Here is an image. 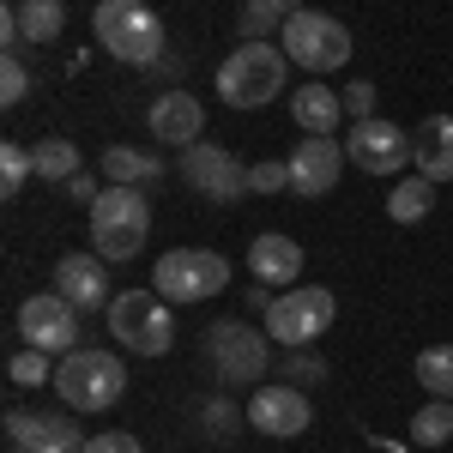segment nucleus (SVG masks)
<instances>
[{"label":"nucleus","mask_w":453,"mask_h":453,"mask_svg":"<svg viewBox=\"0 0 453 453\" xmlns=\"http://www.w3.org/2000/svg\"><path fill=\"white\" fill-rule=\"evenodd\" d=\"M91 31H97V42H104V55L121 61V67H157L164 49H170L164 19H157L145 0H97Z\"/></svg>","instance_id":"nucleus-1"},{"label":"nucleus","mask_w":453,"mask_h":453,"mask_svg":"<svg viewBox=\"0 0 453 453\" xmlns=\"http://www.w3.org/2000/svg\"><path fill=\"white\" fill-rule=\"evenodd\" d=\"M55 393L67 411H109L121 393H127V363L115 350H91L79 345L55 363Z\"/></svg>","instance_id":"nucleus-2"},{"label":"nucleus","mask_w":453,"mask_h":453,"mask_svg":"<svg viewBox=\"0 0 453 453\" xmlns=\"http://www.w3.org/2000/svg\"><path fill=\"white\" fill-rule=\"evenodd\" d=\"M279 85H290V55L273 42H236L230 61L218 67V97L230 109H266Z\"/></svg>","instance_id":"nucleus-3"},{"label":"nucleus","mask_w":453,"mask_h":453,"mask_svg":"<svg viewBox=\"0 0 453 453\" xmlns=\"http://www.w3.org/2000/svg\"><path fill=\"white\" fill-rule=\"evenodd\" d=\"M151 236V206H145V188H121L109 181L91 206V254L104 260H134Z\"/></svg>","instance_id":"nucleus-4"},{"label":"nucleus","mask_w":453,"mask_h":453,"mask_svg":"<svg viewBox=\"0 0 453 453\" xmlns=\"http://www.w3.org/2000/svg\"><path fill=\"white\" fill-rule=\"evenodd\" d=\"M333 290H320V284H290L273 296V309L260 314V326H266V339L284 350H309L314 339H326V326H333Z\"/></svg>","instance_id":"nucleus-5"},{"label":"nucleus","mask_w":453,"mask_h":453,"mask_svg":"<svg viewBox=\"0 0 453 453\" xmlns=\"http://www.w3.org/2000/svg\"><path fill=\"white\" fill-rule=\"evenodd\" d=\"M151 290L164 296V303H211V296H224L230 290V260L224 254H211V248H170L157 266H151Z\"/></svg>","instance_id":"nucleus-6"},{"label":"nucleus","mask_w":453,"mask_h":453,"mask_svg":"<svg viewBox=\"0 0 453 453\" xmlns=\"http://www.w3.org/2000/svg\"><path fill=\"white\" fill-rule=\"evenodd\" d=\"M206 363L224 387L260 381L273 369V339H266V326H248V320H211L206 326Z\"/></svg>","instance_id":"nucleus-7"},{"label":"nucleus","mask_w":453,"mask_h":453,"mask_svg":"<svg viewBox=\"0 0 453 453\" xmlns=\"http://www.w3.org/2000/svg\"><path fill=\"white\" fill-rule=\"evenodd\" d=\"M109 333L134 357H164L175 345V314L157 290H127V296L109 303Z\"/></svg>","instance_id":"nucleus-8"},{"label":"nucleus","mask_w":453,"mask_h":453,"mask_svg":"<svg viewBox=\"0 0 453 453\" xmlns=\"http://www.w3.org/2000/svg\"><path fill=\"white\" fill-rule=\"evenodd\" d=\"M279 49L290 55V67H303V73H339L350 61V31L339 25V19L303 6V12L279 31Z\"/></svg>","instance_id":"nucleus-9"},{"label":"nucleus","mask_w":453,"mask_h":453,"mask_svg":"<svg viewBox=\"0 0 453 453\" xmlns=\"http://www.w3.org/2000/svg\"><path fill=\"white\" fill-rule=\"evenodd\" d=\"M19 339L31 350H49V357H67V350L85 345V314L73 309L61 290H36L19 303Z\"/></svg>","instance_id":"nucleus-10"},{"label":"nucleus","mask_w":453,"mask_h":453,"mask_svg":"<svg viewBox=\"0 0 453 453\" xmlns=\"http://www.w3.org/2000/svg\"><path fill=\"white\" fill-rule=\"evenodd\" d=\"M181 181H188L200 200H211V206H236L242 194H254V188H248V164L230 145H211V140L181 151Z\"/></svg>","instance_id":"nucleus-11"},{"label":"nucleus","mask_w":453,"mask_h":453,"mask_svg":"<svg viewBox=\"0 0 453 453\" xmlns=\"http://www.w3.org/2000/svg\"><path fill=\"white\" fill-rule=\"evenodd\" d=\"M345 157L363 175H399L411 164V134L393 127V121H381V115H369V121H357L345 134Z\"/></svg>","instance_id":"nucleus-12"},{"label":"nucleus","mask_w":453,"mask_h":453,"mask_svg":"<svg viewBox=\"0 0 453 453\" xmlns=\"http://www.w3.org/2000/svg\"><path fill=\"white\" fill-rule=\"evenodd\" d=\"M284 164H290V194H303V200H326V194L339 188L345 145L333 140V134H303L296 151H290Z\"/></svg>","instance_id":"nucleus-13"},{"label":"nucleus","mask_w":453,"mask_h":453,"mask_svg":"<svg viewBox=\"0 0 453 453\" xmlns=\"http://www.w3.org/2000/svg\"><path fill=\"white\" fill-rule=\"evenodd\" d=\"M248 423L260 429V435H273V441H290V435H303L314 423V405H309V393L303 387H260L254 399H248Z\"/></svg>","instance_id":"nucleus-14"},{"label":"nucleus","mask_w":453,"mask_h":453,"mask_svg":"<svg viewBox=\"0 0 453 453\" xmlns=\"http://www.w3.org/2000/svg\"><path fill=\"white\" fill-rule=\"evenodd\" d=\"M6 441L12 453H79L85 435L67 411H6Z\"/></svg>","instance_id":"nucleus-15"},{"label":"nucleus","mask_w":453,"mask_h":453,"mask_svg":"<svg viewBox=\"0 0 453 453\" xmlns=\"http://www.w3.org/2000/svg\"><path fill=\"white\" fill-rule=\"evenodd\" d=\"M145 127H151L164 145L188 151V145H200V134H206V109H200V97H194V91H181V85H175V91H157V97H151Z\"/></svg>","instance_id":"nucleus-16"},{"label":"nucleus","mask_w":453,"mask_h":453,"mask_svg":"<svg viewBox=\"0 0 453 453\" xmlns=\"http://www.w3.org/2000/svg\"><path fill=\"white\" fill-rule=\"evenodd\" d=\"M104 266H109L104 254H61V260H55V290H61L79 314L109 309L115 296H109V273Z\"/></svg>","instance_id":"nucleus-17"},{"label":"nucleus","mask_w":453,"mask_h":453,"mask_svg":"<svg viewBox=\"0 0 453 453\" xmlns=\"http://www.w3.org/2000/svg\"><path fill=\"white\" fill-rule=\"evenodd\" d=\"M248 273L266 290H290V284L303 279V248L290 242V236H279V230H260L248 242Z\"/></svg>","instance_id":"nucleus-18"},{"label":"nucleus","mask_w":453,"mask_h":453,"mask_svg":"<svg viewBox=\"0 0 453 453\" xmlns=\"http://www.w3.org/2000/svg\"><path fill=\"white\" fill-rule=\"evenodd\" d=\"M411 164L423 181H453V115H429L411 134Z\"/></svg>","instance_id":"nucleus-19"},{"label":"nucleus","mask_w":453,"mask_h":453,"mask_svg":"<svg viewBox=\"0 0 453 453\" xmlns=\"http://www.w3.org/2000/svg\"><path fill=\"white\" fill-rule=\"evenodd\" d=\"M290 115L303 134H339V115H345V97L333 85H296L290 97Z\"/></svg>","instance_id":"nucleus-20"},{"label":"nucleus","mask_w":453,"mask_h":453,"mask_svg":"<svg viewBox=\"0 0 453 453\" xmlns=\"http://www.w3.org/2000/svg\"><path fill=\"white\" fill-rule=\"evenodd\" d=\"M104 175L121 181V188H151V181H164V157L157 151H140V145H109Z\"/></svg>","instance_id":"nucleus-21"},{"label":"nucleus","mask_w":453,"mask_h":453,"mask_svg":"<svg viewBox=\"0 0 453 453\" xmlns=\"http://www.w3.org/2000/svg\"><path fill=\"white\" fill-rule=\"evenodd\" d=\"M296 12H303V0H242V12H236V31H242V42H266V36L284 31Z\"/></svg>","instance_id":"nucleus-22"},{"label":"nucleus","mask_w":453,"mask_h":453,"mask_svg":"<svg viewBox=\"0 0 453 453\" xmlns=\"http://www.w3.org/2000/svg\"><path fill=\"white\" fill-rule=\"evenodd\" d=\"M12 19H19V42H55L67 31V6L61 0H12Z\"/></svg>","instance_id":"nucleus-23"},{"label":"nucleus","mask_w":453,"mask_h":453,"mask_svg":"<svg viewBox=\"0 0 453 453\" xmlns=\"http://www.w3.org/2000/svg\"><path fill=\"white\" fill-rule=\"evenodd\" d=\"M31 164H36V181H73V175L85 170V157H79V145L67 134H49V140L31 145Z\"/></svg>","instance_id":"nucleus-24"},{"label":"nucleus","mask_w":453,"mask_h":453,"mask_svg":"<svg viewBox=\"0 0 453 453\" xmlns=\"http://www.w3.org/2000/svg\"><path fill=\"white\" fill-rule=\"evenodd\" d=\"M429 211H435V181H423V175L393 181V194H387V218L393 224H423Z\"/></svg>","instance_id":"nucleus-25"},{"label":"nucleus","mask_w":453,"mask_h":453,"mask_svg":"<svg viewBox=\"0 0 453 453\" xmlns=\"http://www.w3.org/2000/svg\"><path fill=\"white\" fill-rule=\"evenodd\" d=\"M418 381L429 399H453V345H423L418 350Z\"/></svg>","instance_id":"nucleus-26"},{"label":"nucleus","mask_w":453,"mask_h":453,"mask_svg":"<svg viewBox=\"0 0 453 453\" xmlns=\"http://www.w3.org/2000/svg\"><path fill=\"white\" fill-rule=\"evenodd\" d=\"M411 441L418 448H441L453 441V399H429L418 418H411Z\"/></svg>","instance_id":"nucleus-27"},{"label":"nucleus","mask_w":453,"mask_h":453,"mask_svg":"<svg viewBox=\"0 0 453 453\" xmlns=\"http://www.w3.org/2000/svg\"><path fill=\"white\" fill-rule=\"evenodd\" d=\"M31 175H36V164H31V145L6 140V145H0V194L12 200V194H19V188H25Z\"/></svg>","instance_id":"nucleus-28"},{"label":"nucleus","mask_w":453,"mask_h":453,"mask_svg":"<svg viewBox=\"0 0 453 453\" xmlns=\"http://www.w3.org/2000/svg\"><path fill=\"white\" fill-rule=\"evenodd\" d=\"M6 381L12 387H42V381H55V363H49V350H19L12 363H6Z\"/></svg>","instance_id":"nucleus-29"},{"label":"nucleus","mask_w":453,"mask_h":453,"mask_svg":"<svg viewBox=\"0 0 453 453\" xmlns=\"http://www.w3.org/2000/svg\"><path fill=\"white\" fill-rule=\"evenodd\" d=\"M279 375H284L290 387H303V393H309V387H320V381H326V363H320V357H309V350H290Z\"/></svg>","instance_id":"nucleus-30"},{"label":"nucleus","mask_w":453,"mask_h":453,"mask_svg":"<svg viewBox=\"0 0 453 453\" xmlns=\"http://www.w3.org/2000/svg\"><path fill=\"white\" fill-rule=\"evenodd\" d=\"M25 97H31V73H25L19 55H6V61H0V104L12 109V104H25Z\"/></svg>","instance_id":"nucleus-31"},{"label":"nucleus","mask_w":453,"mask_h":453,"mask_svg":"<svg viewBox=\"0 0 453 453\" xmlns=\"http://www.w3.org/2000/svg\"><path fill=\"white\" fill-rule=\"evenodd\" d=\"M248 188H254V194H279V188H290V164H248Z\"/></svg>","instance_id":"nucleus-32"},{"label":"nucleus","mask_w":453,"mask_h":453,"mask_svg":"<svg viewBox=\"0 0 453 453\" xmlns=\"http://www.w3.org/2000/svg\"><path fill=\"white\" fill-rule=\"evenodd\" d=\"M79 453H140V441H134L127 429H104V435H91Z\"/></svg>","instance_id":"nucleus-33"},{"label":"nucleus","mask_w":453,"mask_h":453,"mask_svg":"<svg viewBox=\"0 0 453 453\" xmlns=\"http://www.w3.org/2000/svg\"><path fill=\"white\" fill-rule=\"evenodd\" d=\"M345 109L357 115V121H369V115H375V85H369V79L345 85Z\"/></svg>","instance_id":"nucleus-34"},{"label":"nucleus","mask_w":453,"mask_h":453,"mask_svg":"<svg viewBox=\"0 0 453 453\" xmlns=\"http://www.w3.org/2000/svg\"><path fill=\"white\" fill-rule=\"evenodd\" d=\"M61 188H67V200H79V206H97V194H104V188H97L85 170L73 175V181H61Z\"/></svg>","instance_id":"nucleus-35"},{"label":"nucleus","mask_w":453,"mask_h":453,"mask_svg":"<svg viewBox=\"0 0 453 453\" xmlns=\"http://www.w3.org/2000/svg\"><path fill=\"white\" fill-rule=\"evenodd\" d=\"M206 429H211V435H236V411H224V405H206Z\"/></svg>","instance_id":"nucleus-36"}]
</instances>
